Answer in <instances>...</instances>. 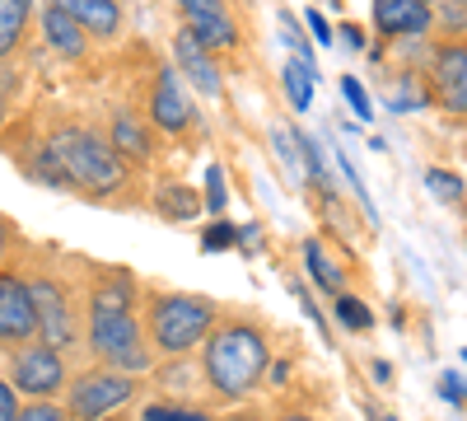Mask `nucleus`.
<instances>
[{"mask_svg":"<svg viewBox=\"0 0 467 421\" xmlns=\"http://www.w3.org/2000/svg\"><path fill=\"white\" fill-rule=\"evenodd\" d=\"M425 99L467 118V37H440L425 57Z\"/></svg>","mask_w":467,"mask_h":421,"instance_id":"nucleus-8","label":"nucleus"},{"mask_svg":"<svg viewBox=\"0 0 467 421\" xmlns=\"http://www.w3.org/2000/svg\"><path fill=\"white\" fill-rule=\"evenodd\" d=\"M108 145L122 155L131 169H145L154 160V150H160V127L150 122L145 108H127V103H112L108 112Z\"/></svg>","mask_w":467,"mask_h":421,"instance_id":"nucleus-10","label":"nucleus"},{"mask_svg":"<svg viewBox=\"0 0 467 421\" xmlns=\"http://www.w3.org/2000/svg\"><path fill=\"white\" fill-rule=\"evenodd\" d=\"M182 28H192L211 52H234L239 47V24H234L224 0H178Z\"/></svg>","mask_w":467,"mask_h":421,"instance_id":"nucleus-12","label":"nucleus"},{"mask_svg":"<svg viewBox=\"0 0 467 421\" xmlns=\"http://www.w3.org/2000/svg\"><path fill=\"white\" fill-rule=\"evenodd\" d=\"M37 342V314H33V295L28 281L19 277V267L0 272V352H19Z\"/></svg>","mask_w":467,"mask_h":421,"instance_id":"nucleus-9","label":"nucleus"},{"mask_svg":"<svg viewBox=\"0 0 467 421\" xmlns=\"http://www.w3.org/2000/svg\"><path fill=\"white\" fill-rule=\"evenodd\" d=\"M5 379L10 389L24 394V398H66V384H70V361L66 352L47 347V342H28V347L10 352L5 356Z\"/></svg>","mask_w":467,"mask_h":421,"instance_id":"nucleus-7","label":"nucleus"},{"mask_svg":"<svg viewBox=\"0 0 467 421\" xmlns=\"http://www.w3.org/2000/svg\"><path fill=\"white\" fill-rule=\"evenodd\" d=\"M150 206L160 211L164 220H173V225H182V220H197V216H202V197L192 193L187 183H164L160 193L150 197Z\"/></svg>","mask_w":467,"mask_h":421,"instance_id":"nucleus-17","label":"nucleus"},{"mask_svg":"<svg viewBox=\"0 0 467 421\" xmlns=\"http://www.w3.org/2000/svg\"><path fill=\"white\" fill-rule=\"evenodd\" d=\"M304 258H308V272H314V281H318L327 295H341V272H337V267L327 262V253H323L314 239L304 244Z\"/></svg>","mask_w":467,"mask_h":421,"instance_id":"nucleus-21","label":"nucleus"},{"mask_svg":"<svg viewBox=\"0 0 467 421\" xmlns=\"http://www.w3.org/2000/svg\"><path fill=\"white\" fill-rule=\"evenodd\" d=\"M220 310L224 304H215L211 295H197V290L145 286V295H140V323H145V337L160 361L202 352L211 328L220 323Z\"/></svg>","mask_w":467,"mask_h":421,"instance_id":"nucleus-4","label":"nucleus"},{"mask_svg":"<svg viewBox=\"0 0 467 421\" xmlns=\"http://www.w3.org/2000/svg\"><path fill=\"white\" fill-rule=\"evenodd\" d=\"M43 37H47V47H52L57 57H66V61L85 57L89 43H94V37L75 24L66 10H57V5H43Z\"/></svg>","mask_w":467,"mask_h":421,"instance_id":"nucleus-16","label":"nucleus"},{"mask_svg":"<svg viewBox=\"0 0 467 421\" xmlns=\"http://www.w3.org/2000/svg\"><path fill=\"white\" fill-rule=\"evenodd\" d=\"M206 244H211V248H220V244H229V225H220V229H215V235H211Z\"/></svg>","mask_w":467,"mask_h":421,"instance_id":"nucleus-33","label":"nucleus"},{"mask_svg":"<svg viewBox=\"0 0 467 421\" xmlns=\"http://www.w3.org/2000/svg\"><path fill=\"white\" fill-rule=\"evenodd\" d=\"M271 370V328L253 310H220L202 347V379L220 403H244Z\"/></svg>","mask_w":467,"mask_h":421,"instance_id":"nucleus-3","label":"nucleus"},{"mask_svg":"<svg viewBox=\"0 0 467 421\" xmlns=\"http://www.w3.org/2000/svg\"><path fill=\"white\" fill-rule=\"evenodd\" d=\"M374 24L388 43H420L431 37L435 15L425 0H374Z\"/></svg>","mask_w":467,"mask_h":421,"instance_id":"nucleus-13","label":"nucleus"},{"mask_svg":"<svg viewBox=\"0 0 467 421\" xmlns=\"http://www.w3.org/2000/svg\"><path fill=\"white\" fill-rule=\"evenodd\" d=\"M0 421H19V394L10 389L5 374H0Z\"/></svg>","mask_w":467,"mask_h":421,"instance_id":"nucleus-25","label":"nucleus"},{"mask_svg":"<svg viewBox=\"0 0 467 421\" xmlns=\"http://www.w3.org/2000/svg\"><path fill=\"white\" fill-rule=\"evenodd\" d=\"M444 37H467V0H425Z\"/></svg>","mask_w":467,"mask_h":421,"instance_id":"nucleus-20","label":"nucleus"},{"mask_svg":"<svg viewBox=\"0 0 467 421\" xmlns=\"http://www.w3.org/2000/svg\"><path fill=\"white\" fill-rule=\"evenodd\" d=\"M19 277L28 281L33 314H37V342H47L57 352L85 347V277L75 267V277L57 272V262L33 258V267H19Z\"/></svg>","mask_w":467,"mask_h":421,"instance_id":"nucleus-5","label":"nucleus"},{"mask_svg":"<svg viewBox=\"0 0 467 421\" xmlns=\"http://www.w3.org/2000/svg\"><path fill=\"white\" fill-rule=\"evenodd\" d=\"M276 421H314V416H308V412H281Z\"/></svg>","mask_w":467,"mask_h":421,"instance_id":"nucleus-34","label":"nucleus"},{"mask_svg":"<svg viewBox=\"0 0 467 421\" xmlns=\"http://www.w3.org/2000/svg\"><path fill=\"white\" fill-rule=\"evenodd\" d=\"M173 57H178V70H187V80L197 85L202 94H220L224 89V80H220V61H215V52L202 43L192 28H178V37H173Z\"/></svg>","mask_w":467,"mask_h":421,"instance_id":"nucleus-14","label":"nucleus"},{"mask_svg":"<svg viewBox=\"0 0 467 421\" xmlns=\"http://www.w3.org/2000/svg\"><path fill=\"white\" fill-rule=\"evenodd\" d=\"M15 225L5 220V216H0V272H5V262H10V248H15Z\"/></svg>","mask_w":467,"mask_h":421,"instance_id":"nucleus-28","label":"nucleus"},{"mask_svg":"<svg viewBox=\"0 0 467 421\" xmlns=\"http://www.w3.org/2000/svg\"><path fill=\"white\" fill-rule=\"evenodd\" d=\"M435 187V197H444V202H458L462 197V187H458V178L453 174H444V169H431V178H425Z\"/></svg>","mask_w":467,"mask_h":421,"instance_id":"nucleus-23","label":"nucleus"},{"mask_svg":"<svg viewBox=\"0 0 467 421\" xmlns=\"http://www.w3.org/2000/svg\"><path fill=\"white\" fill-rule=\"evenodd\" d=\"M341 33H346V43H350V47H365V33H360V24H341Z\"/></svg>","mask_w":467,"mask_h":421,"instance_id":"nucleus-31","label":"nucleus"},{"mask_svg":"<svg viewBox=\"0 0 467 421\" xmlns=\"http://www.w3.org/2000/svg\"><path fill=\"white\" fill-rule=\"evenodd\" d=\"M337 300H341V319H346L350 328H369V310H365L360 300H346V295H337Z\"/></svg>","mask_w":467,"mask_h":421,"instance_id":"nucleus-26","label":"nucleus"},{"mask_svg":"<svg viewBox=\"0 0 467 421\" xmlns=\"http://www.w3.org/2000/svg\"><path fill=\"white\" fill-rule=\"evenodd\" d=\"M462 356H467V352H462Z\"/></svg>","mask_w":467,"mask_h":421,"instance_id":"nucleus-38","label":"nucleus"},{"mask_svg":"<svg viewBox=\"0 0 467 421\" xmlns=\"http://www.w3.org/2000/svg\"><path fill=\"white\" fill-rule=\"evenodd\" d=\"M47 5L66 10L89 37H99V43H112V37L122 33V5H117V0H47Z\"/></svg>","mask_w":467,"mask_h":421,"instance_id":"nucleus-15","label":"nucleus"},{"mask_svg":"<svg viewBox=\"0 0 467 421\" xmlns=\"http://www.w3.org/2000/svg\"><path fill=\"white\" fill-rule=\"evenodd\" d=\"M103 421H136L131 412H112V416H103Z\"/></svg>","mask_w":467,"mask_h":421,"instance_id":"nucleus-35","label":"nucleus"},{"mask_svg":"<svg viewBox=\"0 0 467 421\" xmlns=\"http://www.w3.org/2000/svg\"><path fill=\"white\" fill-rule=\"evenodd\" d=\"M145 112H150V122L160 127V132H169V136H182V132L197 127V108H192L187 94H182L178 66H160V70H154V85H150Z\"/></svg>","mask_w":467,"mask_h":421,"instance_id":"nucleus-11","label":"nucleus"},{"mask_svg":"<svg viewBox=\"0 0 467 421\" xmlns=\"http://www.w3.org/2000/svg\"><path fill=\"white\" fill-rule=\"evenodd\" d=\"M140 398V379L122 374V370H108V365H89V370H75L70 384H66V416L70 421H103L112 412H127Z\"/></svg>","mask_w":467,"mask_h":421,"instance_id":"nucleus-6","label":"nucleus"},{"mask_svg":"<svg viewBox=\"0 0 467 421\" xmlns=\"http://www.w3.org/2000/svg\"><path fill=\"white\" fill-rule=\"evenodd\" d=\"M33 19V0H0V61L15 57Z\"/></svg>","mask_w":467,"mask_h":421,"instance_id":"nucleus-18","label":"nucleus"},{"mask_svg":"<svg viewBox=\"0 0 467 421\" xmlns=\"http://www.w3.org/2000/svg\"><path fill=\"white\" fill-rule=\"evenodd\" d=\"M85 277V352L94 365L145 379L154 370V347L140 323V277L117 262H80Z\"/></svg>","mask_w":467,"mask_h":421,"instance_id":"nucleus-1","label":"nucleus"},{"mask_svg":"<svg viewBox=\"0 0 467 421\" xmlns=\"http://www.w3.org/2000/svg\"><path fill=\"white\" fill-rule=\"evenodd\" d=\"M281 33H285V43L295 47V57H304V61H308V43H304V33H299V24H295V15H290V10H281Z\"/></svg>","mask_w":467,"mask_h":421,"instance_id":"nucleus-24","label":"nucleus"},{"mask_svg":"<svg viewBox=\"0 0 467 421\" xmlns=\"http://www.w3.org/2000/svg\"><path fill=\"white\" fill-rule=\"evenodd\" d=\"M47 150L61 174V193H75L99 206H136V169L108 145L103 132L85 122H61L47 132Z\"/></svg>","mask_w":467,"mask_h":421,"instance_id":"nucleus-2","label":"nucleus"},{"mask_svg":"<svg viewBox=\"0 0 467 421\" xmlns=\"http://www.w3.org/2000/svg\"><path fill=\"white\" fill-rule=\"evenodd\" d=\"M308 28H314L318 43H332V28H327V19H323L318 10H308Z\"/></svg>","mask_w":467,"mask_h":421,"instance_id":"nucleus-29","label":"nucleus"},{"mask_svg":"<svg viewBox=\"0 0 467 421\" xmlns=\"http://www.w3.org/2000/svg\"><path fill=\"white\" fill-rule=\"evenodd\" d=\"M379 421H398V416H379Z\"/></svg>","mask_w":467,"mask_h":421,"instance_id":"nucleus-36","label":"nucleus"},{"mask_svg":"<svg viewBox=\"0 0 467 421\" xmlns=\"http://www.w3.org/2000/svg\"><path fill=\"white\" fill-rule=\"evenodd\" d=\"M444 394H449L453 403H462V407H467V389L458 384V379H453V374H444Z\"/></svg>","mask_w":467,"mask_h":421,"instance_id":"nucleus-30","label":"nucleus"},{"mask_svg":"<svg viewBox=\"0 0 467 421\" xmlns=\"http://www.w3.org/2000/svg\"><path fill=\"white\" fill-rule=\"evenodd\" d=\"M244 5H253V0H244Z\"/></svg>","mask_w":467,"mask_h":421,"instance_id":"nucleus-37","label":"nucleus"},{"mask_svg":"<svg viewBox=\"0 0 467 421\" xmlns=\"http://www.w3.org/2000/svg\"><path fill=\"white\" fill-rule=\"evenodd\" d=\"M220 421H262L253 407H239V412H229V416H220Z\"/></svg>","mask_w":467,"mask_h":421,"instance_id":"nucleus-32","label":"nucleus"},{"mask_svg":"<svg viewBox=\"0 0 467 421\" xmlns=\"http://www.w3.org/2000/svg\"><path fill=\"white\" fill-rule=\"evenodd\" d=\"M281 80H285V89H290V103H295V108H308V94H314V66H308L304 57H290V61L281 66Z\"/></svg>","mask_w":467,"mask_h":421,"instance_id":"nucleus-19","label":"nucleus"},{"mask_svg":"<svg viewBox=\"0 0 467 421\" xmlns=\"http://www.w3.org/2000/svg\"><path fill=\"white\" fill-rule=\"evenodd\" d=\"M341 94H346V103L356 108L360 118H369V99H365V89H360L356 80H350V75H346V80H341Z\"/></svg>","mask_w":467,"mask_h":421,"instance_id":"nucleus-27","label":"nucleus"},{"mask_svg":"<svg viewBox=\"0 0 467 421\" xmlns=\"http://www.w3.org/2000/svg\"><path fill=\"white\" fill-rule=\"evenodd\" d=\"M19 421H70L61 398H28L19 403Z\"/></svg>","mask_w":467,"mask_h":421,"instance_id":"nucleus-22","label":"nucleus"}]
</instances>
